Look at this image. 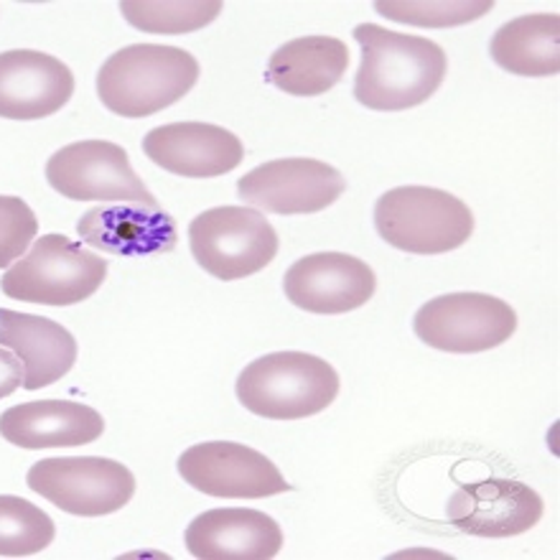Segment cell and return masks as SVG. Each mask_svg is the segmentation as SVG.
Returning a JSON list of instances; mask_svg holds the SVG:
<instances>
[{"label":"cell","mask_w":560,"mask_h":560,"mask_svg":"<svg viewBox=\"0 0 560 560\" xmlns=\"http://www.w3.org/2000/svg\"><path fill=\"white\" fill-rule=\"evenodd\" d=\"M352 36L362 46L354 100L370 110L400 113L428 103L443 84L448 59L431 38L408 36L377 23H360Z\"/></svg>","instance_id":"obj_1"},{"label":"cell","mask_w":560,"mask_h":560,"mask_svg":"<svg viewBox=\"0 0 560 560\" xmlns=\"http://www.w3.org/2000/svg\"><path fill=\"white\" fill-rule=\"evenodd\" d=\"M197 80L199 61L186 49L133 44L100 67L97 97L120 118H148L189 95Z\"/></svg>","instance_id":"obj_2"},{"label":"cell","mask_w":560,"mask_h":560,"mask_svg":"<svg viewBox=\"0 0 560 560\" xmlns=\"http://www.w3.org/2000/svg\"><path fill=\"white\" fill-rule=\"evenodd\" d=\"M339 372L306 352H273L247 364L237 377V400L268 420H301L337 400Z\"/></svg>","instance_id":"obj_3"},{"label":"cell","mask_w":560,"mask_h":560,"mask_svg":"<svg viewBox=\"0 0 560 560\" xmlns=\"http://www.w3.org/2000/svg\"><path fill=\"white\" fill-rule=\"evenodd\" d=\"M375 228L387 245L413 255H443L469 243L474 214L454 194L398 186L375 205Z\"/></svg>","instance_id":"obj_4"},{"label":"cell","mask_w":560,"mask_h":560,"mask_svg":"<svg viewBox=\"0 0 560 560\" xmlns=\"http://www.w3.org/2000/svg\"><path fill=\"white\" fill-rule=\"evenodd\" d=\"M107 278V260L84 250L65 235L36 240L26 258L0 278L8 299L42 303V306H74L95 295Z\"/></svg>","instance_id":"obj_5"},{"label":"cell","mask_w":560,"mask_h":560,"mask_svg":"<svg viewBox=\"0 0 560 560\" xmlns=\"http://www.w3.org/2000/svg\"><path fill=\"white\" fill-rule=\"evenodd\" d=\"M194 260L217 280L260 273L278 255V232L266 214L250 207H214L189 224Z\"/></svg>","instance_id":"obj_6"},{"label":"cell","mask_w":560,"mask_h":560,"mask_svg":"<svg viewBox=\"0 0 560 560\" xmlns=\"http://www.w3.org/2000/svg\"><path fill=\"white\" fill-rule=\"evenodd\" d=\"M31 492L77 517L120 512L136 494V477L126 464L103 456H54L26 474Z\"/></svg>","instance_id":"obj_7"},{"label":"cell","mask_w":560,"mask_h":560,"mask_svg":"<svg viewBox=\"0 0 560 560\" xmlns=\"http://www.w3.org/2000/svg\"><path fill=\"white\" fill-rule=\"evenodd\" d=\"M46 182L72 201H113L161 209L159 199L145 189L126 148L110 140H80L59 148L46 163Z\"/></svg>","instance_id":"obj_8"},{"label":"cell","mask_w":560,"mask_h":560,"mask_svg":"<svg viewBox=\"0 0 560 560\" xmlns=\"http://www.w3.org/2000/svg\"><path fill=\"white\" fill-rule=\"evenodd\" d=\"M517 314L489 293H446L418 308L413 331L428 347L451 354H477L510 341Z\"/></svg>","instance_id":"obj_9"},{"label":"cell","mask_w":560,"mask_h":560,"mask_svg":"<svg viewBox=\"0 0 560 560\" xmlns=\"http://www.w3.org/2000/svg\"><path fill=\"white\" fill-rule=\"evenodd\" d=\"M178 474L201 494L220 500H262L291 492V485L266 454L245 443L207 441L178 456Z\"/></svg>","instance_id":"obj_10"},{"label":"cell","mask_w":560,"mask_h":560,"mask_svg":"<svg viewBox=\"0 0 560 560\" xmlns=\"http://www.w3.org/2000/svg\"><path fill=\"white\" fill-rule=\"evenodd\" d=\"M345 191L341 171L316 159L268 161L237 182L240 199L270 214L324 212Z\"/></svg>","instance_id":"obj_11"},{"label":"cell","mask_w":560,"mask_h":560,"mask_svg":"<svg viewBox=\"0 0 560 560\" xmlns=\"http://www.w3.org/2000/svg\"><path fill=\"white\" fill-rule=\"evenodd\" d=\"M542 497L523 481L489 477L451 494L448 523L477 538H515L540 523Z\"/></svg>","instance_id":"obj_12"},{"label":"cell","mask_w":560,"mask_h":560,"mask_svg":"<svg viewBox=\"0 0 560 560\" xmlns=\"http://www.w3.org/2000/svg\"><path fill=\"white\" fill-rule=\"evenodd\" d=\"M375 270L347 253L306 255L283 278L288 301L308 314H349L362 308L375 295Z\"/></svg>","instance_id":"obj_13"},{"label":"cell","mask_w":560,"mask_h":560,"mask_svg":"<svg viewBox=\"0 0 560 560\" xmlns=\"http://www.w3.org/2000/svg\"><path fill=\"white\" fill-rule=\"evenodd\" d=\"M74 95V74L65 61L34 49L0 54V118L42 120Z\"/></svg>","instance_id":"obj_14"},{"label":"cell","mask_w":560,"mask_h":560,"mask_svg":"<svg viewBox=\"0 0 560 560\" xmlns=\"http://www.w3.org/2000/svg\"><path fill=\"white\" fill-rule=\"evenodd\" d=\"M143 151L155 166L184 178H214L235 171L245 145L232 130L212 122H171L143 138Z\"/></svg>","instance_id":"obj_15"},{"label":"cell","mask_w":560,"mask_h":560,"mask_svg":"<svg viewBox=\"0 0 560 560\" xmlns=\"http://www.w3.org/2000/svg\"><path fill=\"white\" fill-rule=\"evenodd\" d=\"M186 548L201 560H270L283 548V530L258 510H209L186 527Z\"/></svg>","instance_id":"obj_16"},{"label":"cell","mask_w":560,"mask_h":560,"mask_svg":"<svg viewBox=\"0 0 560 560\" xmlns=\"http://www.w3.org/2000/svg\"><path fill=\"white\" fill-rule=\"evenodd\" d=\"M103 433V416L95 408L72 400L21 402L0 416V435L26 451L88 446Z\"/></svg>","instance_id":"obj_17"},{"label":"cell","mask_w":560,"mask_h":560,"mask_svg":"<svg viewBox=\"0 0 560 560\" xmlns=\"http://www.w3.org/2000/svg\"><path fill=\"white\" fill-rule=\"evenodd\" d=\"M0 347L13 349L23 362V387L42 390L74 368L77 339L46 316L0 308Z\"/></svg>","instance_id":"obj_18"},{"label":"cell","mask_w":560,"mask_h":560,"mask_svg":"<svg viewBox=\"0 0 560 560\" xmlns=\"http://www.w3.org/2000/svg\"><path fill=\"white\" fill-rule=\"evenodd\" d=\"M77 232L84 243L97 250L126 255H159L176 247V224L163 209L138 205L95 207L77 222Z\"/></svg>","instance_id":"obj_19"},{"label":"cell","mask_w":560,"mask_h":560,"mask_svg":"<svg viewBox=\"0 0 560 560\" xmlns=\"http://www.w3.org/2000/svg\"><path fill=\"white\" fill-rule=\"evenodd\" d=\"M349 67V49L334 36H301L278 46L268 61V82L293 97H318L337 88Z\"/></svg>","instance_id":"obj_20"},{"label":"cell","mask_w":560,"mask_h":560,"mask_svg":"<svg viewBox=\"0 0 560 560\" xmlns=\"http://www.w3.org/2000/svg\"><path fill=\"white\" fill-rule=\"evenodd\" d=\"M489 54L510 74L556 77L560 72L558 13H530L508 21L494 31Z\"/></svg>","instance_id":"obj_21"},{"label":"cell","mask_w":560,"mask_h":560,"mask_svg":"<svg viewBox=\"0 0 560 560\" xmlns=\"http://www.w3.org/2000/svg\"><path fill=\"white\" fill-rule=\"evenodd\" d=\"M54 538H57V525L42 508L23 497L0 494V556H36L49 548Z\"/></svg>","instance_id":"obj_22"},{"label":"cell","mask_w":560,"mask_h":560,"mask_svg":"<svg viewBox=\"0 0 560 560\" xmlns=\"http://www.w3.org/2000/svg\"><path fill=\"white\" fill-rule=\"evenodd\" d=\"M120 13L130 26L145 34H191L212 23L222 13V3H120Z\"/></svg>","instance_id":"obj_23"},{"label":"cell","mask_w":560,"mask_h":560,"mask_svg":"<svg viewBox=\"0 0 560 560\" xmlns=\"http://www.w3.org/2000/svg\"><path fill=\"white\" fill-rule=\"evenodd\" d=\"M489 3H375V11L385 19L413 26H462L492 11Z\"/></svg>","instance_id":"obj_24"},{"label":"cell","mask_w":560,"mask_h":560,"mask_svg":"<svg viewBox=\"0 0 560 560\" xmlns=\"http://www.w3.org/2000/svg\"><path fill=\"white\" fill-rule=\"evenodd\" d=\"M38 220L26 201L19 197H0V268H8L28 250L36 240Z\"/></svg>","instance_id":"obj_25"},{"label":"cell","mask_w":560,"mask_h":560,"mask_svg":"<svg viewBox=\"0 0 560 560\" xmlns=\"http://www.w3.org/2000/svg\"><path fill=\"white\" fill-rule=\"evenodd\" d=\"M19 387H23V368L21 360L0 347V400L13 395Z\"/></svg>","instance_id":"obj_26"}]
</instances>
